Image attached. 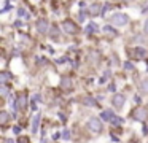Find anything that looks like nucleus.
<instances>
[{"label":"nucleus","mask_w":148,"mask_h":143,"mask_svg":"<svg viewBox=\"0 0 148 143\" xmlns=\"http://www.w3.org/2000/svg\"><path fill=\"white\" fill-rule=\"evenodd\" d=\"M88 127H89V130H92V132H100V130H102V122H100L99 118H91L89 122H88Z\"/></svg>","instance_id":"obj_1"},{"label":"nucleus","mask_w":148,"mask_h":143,"mask_svg":"<svg viewBox=\"0 0 148 143\" xmlns=\"http://www.w3.org/2000/svg\"><path fill=\"white\" fill-rule=\"evenodd\" d=\"M112 22H113L115 25H124L126 22H127V16L123 14V13H116V14H113Z\"/></svg>","instance_id":"obj_2"},{"label":"nucleus","mask_w":148,"mask_h":143,"mask_svg":"<svg viewBox=\"0 0 148 143\" xmlns=\"http://www.w3.org/2000/svg\"><path fill=\"white\" fill-rule=\"evenodd\" d=\"M62 27H64V32H67V34H77V30H78L77 24L72 21H64Z\"/></svg>","instance_id":"obj_3"},{"label":"nucleus","mask_w":148,"mask_h":143,"mask_svg":"<svg viewBox=\"0 0 148 143\" xmlns=\"http://www.w3.org/2000/svg\"><path fill=\"white\" fill-rule=\"evenodd\" d=\"M49 29V24L46 19H40V21H37V30L40 32V34H46Z\"/></svg>","instance_id":"obj_4"},{"label":"nucleus","mask_w":148,"mask_h":143,"mask_svg":"<svg viewBox=\"0 0 148 143\" xmlns=\"http://www.w3.org/2000/svg\"><path fill=\"white\" fill-rule=\"evenodd\" d=\"M134 118L137 121H145L148 118V111L145 110V108H137V110H135V113H134Z\"/></svg>","instance_id":"obj_5"},{"label":"nucleus","mask_w":148,"mask_h":143,"mask_svg":"<svg viewBox=\"0 0 148 143\" xmlns=\"http://www.w3.org/2000/svg\"><path fill=\"white\" fill-rule=\"evenodd\" d=\"M113 105H115L116 108H123V105H124V95L116 94L115 97H113Z\"/></svg>","instance_id":"obj_6"},{"label":"nucleus","mask_w":148,"mask_h":143,"mask_svg":"<svg viewBox=\"0 0 148 143\" xmlns=\"http://www.w3.org/2000/svg\"><path fill=\"white\" fill-rule=\"evenodd\" d=\"M26 105H27V95L21 94L18 97V108H26Z\"/></svg>","instance_id":"obj_7"},{"label":"nucleus","mask_w":148,"mask_h":143,"mask_svg":"<svg viewBox=\"0 0 148 143\" xmlns=\"http://www.w3.org/2000/svg\"><path fill=\"white\" fill-rule=\"evenodd\" d=\"M100 11H102V6H100L99 3H94V5L89 6V13H91V14H94V16L99 14Z\"/></svg>","instance_id":"obj_8"},{"label":"nucleus","mask_w":148,"mask_h":143,"mask_svg":"<svg viewBox=\"0 0 148 143\" xmlns=\"http://www.w3.org/2000/svg\"><path fill=\"white\" fill-rule=\"evenodd\" d=\"M61 88L65 89V91H70V89H72V81H70L69 78H64V79L61 81Z\"/></svg>","instance_id":"obj_9"},{"label":"nucleus","mask_w":148,"mask_h":143,"mask_svg":"<svg viewBox=\"0 0 148 143\" xmlns=\"http://www.w3.org/2000/svg\"><path fill=\"white\" fill-rule=\"evenodd\" d=\"M134 56L135 57H138V59H143V57H145V54H147V51H145L143 49V48H137V49H134Z\"/></svg>","instance_id":"obj_10"},{"label":"nucleus","mask_w":148,"mask_h":143,"mask_svg":"<svg viewBox=\"0 0 148 143\" xmlns=\"http://www.w3.org/2000/svg\"><path fill=\"white\" fill-rule=\"evenodd\" d=\"M140 91L143 92V94H148V78H145L143 81L140 83Z\"/></svg>","instance_id":"obj_11"},{"label":"nucleus","mask_w":148,"mask_h":143,"mask_svg":"<svg viewBox=\"0 0 148 143\" xmlns=\"http://www.w3.org/2000/svg\"><path fill=\"white\" fill-rule=\"evenodd\" d=\"M8 118H10V114H8L7 111H2V113H0V122L5 124L8 121Z\"/></svg>","instance_id":"obj_12"},{"label":"nucleus","mask_w":148,"mask_h":143,"mask_svg":"<svg viewBox=\"0 0 148 143\" xmlns=\"http://www.w3.org/2000/svg\"><path fill=\"white\" fill-rule=\"evenodd\" d=\"M89 59L92 60V62H97V60H99V53H96V51H92V53L89 54Z\"/></svg>","instance_id":"obj_13"},{"label":"nucleus","mask_w":148,"mask_h":143,"mask_svg":"<svg viewBox=\"0 0 148 143\" xmlns=\"http://www.w3.org/2000/svg\"><path fill=\"white\" fill-rule=\"evenodd\" d=\"M84 103H86V105H89V107H96V100H94V99H89V97H88V99H84Z\"/></svg>","instance_id":"obj_14"},{"label":"nucleus","mask_w":148,"mask_h":143,"mask_svg":"<svg viewBox=\"0 0 148 143\" xmlns=\"http://www.w3.org/2000/svg\"><path fill=\"white\" fill-rule=\"evenodd\" d=\"M102 116H103V119H110V121H112L113 118H115V116H112V113H110V111H103Z\"/></svg>","instance_id":"obj_15"},{"label":"nucleus","mask_w":148,"mask_h":143,"mask_svg":"<svg viewBox=\"0 0 148 143\" xmlns=\"http://www.w3.org/2000/svg\"><path fill=\"white\" fill-rule=\"evenodd\" d=\"M38 121H40V114L35 116V119H34V130L32 132H37V124H38Z\"/></svg>","instance_id":"obj_16"},{"label":"nucleus","mask_w":148,"mask_h":143,"mask_svg":"<svg viewBox=\"0 0 148 143\" xmlns=\"http://www.w3.org/2000/svg\"><path fill=\"white\" fill-rule=\"evenodd\" d=\"M2 95H3V97H7V95H8V89L5 88V86H2Z\"/></svg>","instance_id":"obj_17"},{"label":"nucleus","mask_w":148,"mask_h":143,"mask_svg":"<svg viewBox=\"0 0 148 143\" xmlns=\"http://www.w3.org/2000/svg\"><path fill=\"white\" fill-rule=\"evenodd\" d=\"M62 137H64V138H65V140H69V138H70V133H69V132H67V130H65V132H64V133H62Z\"/></svg>","instance_id":"obj_18"},{"label":"nucleus","mask_w":148,"mask_h":143,"mask_svg":"<svg viewBox=\"0 0 148 143\" xmlns=\"http://www.w3.org/2000/svg\"><path fill=\"white\" fill-rule=\"evenodd\" d=\"M7 78H8V75H7V73H2V81H7Z\"/></svg>","instance_id":"obj_19"},{"label":"nucleus","mask_w":148,"mask_h":143,"mask_svg":"<svg viewBox=\"0 0 148 143\" xmlns=\"http://www.w3.org/2000/svg\"><path fill=\"white\" fill-rule=\"evenodd\" d=\"M112 122H113V124H119V122H121V119H115V118H113Z\"/></svg>","instance_id":"obj_20"},{"label":"nucleus","mask_w":148,"mask_h":143,"mask_svg":"<svg viewBox=\"0 0 148 143\" xmlns=\"http://www.w3.org/2000/svg\"><path fill=\"white\" fill-rule=\"evenodd\" d=\"M56 35H58V29L53 27V37H56Z\"/></svg>","instance_id":"obj_21"},{"label":"nucleus","mask_w":148,"mask_h":143,"mask_svg":"<svg viewBox=\"0 0 148 143\" xmlns=\"http://www.w3.org/2000/svg\"><path fill=\"white\" fill-rule=\"evenodd\" d=\"M126 68H127V70H132V64H126Z\"/></svg>","instance_id":"obj_22"},{"label":"nucleus","mask_w":148,"mask_h":143,"mask_svg":"<svg viewBox=\"0 0 148 143\" xmlns=\"http://www.w3.org/2000/svg\"><path fill=\"white\" fill-rule=\"evenodd\" d=\"M145 34H148V21L145 22Z\"/></svg>","instance_id":"obj_23"}]
</instances>
